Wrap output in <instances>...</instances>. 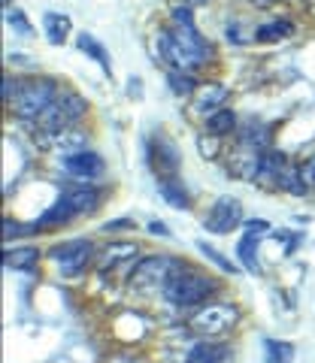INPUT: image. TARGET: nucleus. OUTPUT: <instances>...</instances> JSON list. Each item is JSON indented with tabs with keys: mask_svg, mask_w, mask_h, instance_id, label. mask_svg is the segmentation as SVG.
I'll return each instance as SVG.
<instances>
[{
	"mask_svg": "<svg viewBox=\"0 0 315 363\" xmlns=\"http://www.w3.org/2000/svg\"><path fill=\"white\" fill-rule=\"evenodd\" d=\"M55 100H58V82L55 79H37V82H25L18 88V94L9 100V112L16 118L37 121Z\"/></svg>",
	"mask_w": 315,
	"mask_h": 363,
	"instance_id": "3",
	"label": "nucleus"
},
{
	"mask_svg": "<svg viewBox=\"0 0 315 363\" xmlns=\"http://www.w3.org/2000/svg\"><path fill=\"white\" fill-rule=\"evenodd\" d=\"M206 130H209V136H228V133H233L236 130V116L231 109H219L216 116H209L206 118Z\"/></svg>",
	"mask_w": 315,
	"mask_h": 363,
	"instance_id": "24",
	"label": "nucleus"
},
{
	"mask_svg": "<svg viewBox=\"0 0 315 363\" xmlns=\"http://www.w3.org/2000/svg\"><path fill=\"white\" fill-rule=\"evenodd\" d=\"M300 176H303V182H306V188H315V155L300 164Z\"/></svg>",
	"mask_w": 315,
	"mask_h": 363,
	"instance_id": "32",
	"label": "nucleus"
},
{
	"mask_svg": "<svg viewBox=\"0 0 315 363\" xmlns=\"http://www.w3.org/2000/svg\"><path fill=\"white\" fill-rule=\"evenodd\" d=\"M133 227V218H116V221H106L104 230L106 233H121V230H131Z\"/></svg>",
	"mask_w": 315,
	"mask_h": 363,
	"instance_id": "33",
	"label": "nucleus"
},
{
	"mask_svg": "<svg viewBox=\"0 0 315 363\" xmlns=\"http://www.w3.org/2000/svg\"><path fill=\"white\" fill-rule=\"evenodd\" d=\"M197 248H200V252H204V255H206V257L212 260V264H219V267H221L224 272H236V267L231 264V260H228V257H224L221 252H216V248H212L209 242H197Z\"/></svg>",
	"mask_w": 315,
	"mask_h": 363,
	"instance_id": "29",
	"label": "nucleus"
},
{
	"mask_svg": "<svg viewBox=\"0 0 315 363\" xmlns=\"http://www.w3.org/2000/svg\"><path fill=\"white\" fill-rule=\"evenodd\" d=\"M28 233H37V227L18 224L13 218H4V240H16V236H28Z\"/></svg>",
	"mask_w": 315,
	"mask_h": 363,
	"instance_id": "28",
	"label": "nucleus"
},
{
	"mask_svg": "<svg viewBox=\"0 0 315 363\" xmlns=\"http://www.w3.org/2000/svg\"><path fill=\"white\" fill-rule=\"evenodd\" d=\"M64 169L70 176H76V179H85V182H92V179H100L104 176V169H106V164H104V157H100L97 152H76V155H67L64 157Z\"/></svg>",
	"mask_w": 315,
	"mask_h": 363,
	"instance_id": "12",
	"label": "nucleus"
},
{
	"mask_svg": "<svg viewBox=\"0 0 315 363\" xmlns=\"http://www.w3.org/2000/svg\"><path fill=\"white\" fill-rule=\"evenodd\" d=\"M228 85H221V82H204V85H197L194 91V116H216L219 109H224V100H228Z\"/></svg>",
	"mask_w": 315,
	"mask_h": 363,
	"instance_id": "11",
	"label": "nucleus"
},
{
	"mask_svg": "<svg viewBox=\"0 0 315 363\" xmlns=\"http://www.w3.org/2000/svg\"><path fill=\"white\" fill-rule=\"evenodd\" d=\"M125 264H140V245L137 242H112L97 257V269H118L125 272Z\"/></svg>",
	"mask_w": 315,
	"mask_h": 363,
	"instance_id": "10",
	"label": "nucleus"
},
{
	"mask_svg": "<svg viewBox=\"0 0 315 363\" xmlns=\"http://www.w3.org/2000/svg\"><path fill=\"white\" fill-rule=\"evenodd\" d=\"M267 363H291L294 360V345L282 342V339H264Z\"/></svg>",
	"mask_w": 315,
	"mask_h": 363,
	"instance_id": "25",
	"label": "nucleus"
},
{
	"mask_svg": "<svg viewBox=\"0 0 315 363\" xmlns=\"http://www.w3.org/2000/svg\"><path fill=\"white\" fill-rule=\"evenodd\" d=\"M261 157L264 152H258L252 149V145H236V149L228 155V169H231V176L236 179H243V182H255L258 173H261Z\"/></svg>",
	"mask_w": 315,
	"mask_h": 363,
	"instance_id": "9",
	"label": "nucleus"
},
{
	"mask_svg": "<svg viewBox=\"0 0 315 363\" xmlns=\"http://www.w3.org/2000/svg\"><path fill=\"white\" fill-rule=\"evenodd\" d=\"M236 321H240V309L233 303H209L194 312L191 330L204 339H219V336H228L236 327Z\"/></svg>",
	"mask_w": 315,
	"mask_h": 363,
	"instance_id": "5",
	"label": "nucleus"
},
{
	"mask_svg": "<svg viewBox=\"0 0 315 363\" xmlns=\"http://www.w3.org/2000/svg\"><path fill=\"white\" fill-rule=\"evenodd\" d=\"M258 233H243V240L236 242V257L249 272H258Z\"/></svg>",
	"mask_w": 315,
	"mask_h": 363,
	"instance_id": "22",
	"label": "nucleus"
},
{
	"mask_svg": "<svg viewBox=\"0 0 315 363\" xmlns=\"http://www.w3.org/2000/svg\"><path fill=\"white\" fill-rule=\"evenodd\" d=\"M255 6H270V4H276V0H252Z\"/></svg>",
	"mask_w": 315,
	"mask_h": 363,
	"instance_id": "36",
	"label": "nucleus"
},
{
	"mask_svg": "<svg viewBox=\"0 0 315 363\" xmlns=\"http://www.w3.org/2000/svg\"><path fill=\"white\" fill-rule=\"evenodd\" d=\"M37 260H40V252H37V248H31V245L4 252V267H9V269H31Z\"/></svg>",
	"mask_w": 315,
	"mask_h": 363,
	"instance_id": "23",
	"label": "nucleus"
},
{
	"mask_svg": "<svg viewBox=\"0 0 315 363\" xmlns=\"http://www.w3.org/2000/svg\"><path fill=\"white\" fill-rule=\"evenodd\" d=\"M76 49L85 52L88 58H94L100 67H104V73H112V64H109V52L104 49V43H97L92 33H76Z\"/></svg>",
	"mask_w": 315,
	"mask_h": 363,
	"instance_id": "19",
	"label": "nucleus"
},
{
	"mask_svg": "<svg viewBox=\"0 0 315 363\" xmlns=\"http://www.w3.org/2000/svg\"><path fill=\"white\" fill-rule=\"evenodd\" d=\"M294 33V25H291L288 18H273V21H267V25H261L255 30V40H261V43H276V40H285Z\"/></svg>",
	"mask_w": 315,
	"mask_h": 363,
	"instance_id": "21",
	"label": "nucleus"
},
{
	"mask_svg": "<svg viewBox=\"0 0 315 363\" xmlns=\"http://www.w3.org/2000/svg\"><path fill=\"white\" fill-rule=\"evenodd\" d=\"M6 21H9V28H16L21 37H33V28H31V21L21 16V13H6Z\"/></svg>",
	"mask_w": 315,
	"mask_h": 363,
	"instance_id": "30",
	"label": "nucleus"
},
{
	"mask_svg": "<svg viewBox=\"0 0 315 363\" xmlns=\"http://www.w3.org/2000/svg\"><path fill=\"white\" fill-rule=\"evenodd\" d=\"M194 6H188V4H179V6H170V21H173V28H197L194 25V13H191Z\"/></svg>",
	"mask_w": 315,
	"mask_h": 363,
	"instance_id": "27",
	"label": "nucleus"
},
{
	"mask_svg": "<svg viewBox=\"0 0 315 363\" xmlns=\"http://www.w3.org/2000/svg\"><path fill=\"white\" fill-rule=\"evenodd\" d=\"M185 363H231V348L212 342V339H204V342H197L188 351Z\"/></svg>",
	"mask_w": 315,
	"mask_h": 363,
	"instance_id": "15",
	"label": "nucleus"
},
{
	"mask_svg": "<svg viewBox=\"0 0 315 363\" xmlns=\"http://www.w3.org/2000/svg\"><path fill=\"white\" fill-rule=\"evenodd\" d=\"M43 28H46V40L52 45H64L67 37H70V30H73V21L64 13H46L43 16Z\"/></svg>",
	"mask_w": 315,
	"mask_h": 363,
	"instance_id": "16",
	"label": "nucleus"
},
{
	"mask_svg": "<svg viewBox=\"0 0 315 363\" xmlns=\"http://www.w3.org/2000/svg\"><path fill=\"white\" fill-rule=\"evenodd\" d=\"M158 49H161V58L170 64L173 70H182V73L194 70V64H191V58L185 55V49L176 43L173 30H161V33H158Z\"/></svg>",
	"mask_w": 315,
	"mask_h": 363,
	"instance_id": "13",
	"label": "nucleus"
},
{
	"mask_svg": "<svg viewBox=\"0 0 315 363\" xmlns=\"http://www.w3.org/2000/svg\"><path fill=\"white\" fill-rule=\"evenodd\" d=\"M49 257L61 267L64 279H73V276H79V272L88 267V260L94 257V242L92 240H67V242L52 245Z\"/></svg>",
	"mask_w": 315,
	"mask_h": 363,
	"instance_id": "7",
	"label": "nucleus"
},
{
	"mask_svg": "<svg viewBox=\"0 0 315 363\" xmlns=\"http://www.w3.org/2000/svg\"><path fill=\"white\" fill-rule=\"evenodd\" d=\"M85 112H88L85 100L79 94H73V91H64V94H58V100L37 118V124H40L43 133H61V130H70Z\"/></svg>",
	"mask_w": 315,
	"mask_h": 363,
	"instance_id": "6",
	"label": "nucleus"
},
{
	"mask_svg": "<svg viewBox=\"0 0 315 363\" xmlns=\"http://www.w3.org/2000/svg\"><path fill=\"white\" fill-rule=\"evenodd\" d=\"M185 4H188V6H204L206 0H185Z\"/></svg>",
	"mask_w": 315,
	"mask_h": 363,
	"instance_id": "37",
	"label": "nucleus"
},
{
	"mask_svg": "<svg viewBox=\"0 0 315 363\" xmlns=\"http://www.w3.org/2000/svg\"><path fill=\"white\" fill-rule=\"evenodd\" d=\"M240 224H243V203L236 197H228V194L212 203V209L206 212V218H204V227L209 233H216V236L231 233Z\"/></svg>",
	"mask_w": 315,
	"mask_h": 363,
	"instance_id": "8",
	"label": "nucleus"
},
{
	"mask_svg": "<svg viewBox=\"0 0 315 363\" xmlns=\"http://www.w3.org/2000/svg\"><path fill=\"white\" fill-rule=\"evenodd\" d=\"M167 82H170L173 94H191V91H197V79L191 73H182V70H173Z\"/></svg>",
	"mask_w": 315,
	"mask_h": 363,
	"instance_id": "26",
	"label": "nucleus"
},
{
	"mask_svg": "<svg viewBox=\"0 0 315 363\" xmlns=\"http://www.w3.org/2000/svg\"><path fill=\"white\" fill-rule=\"evenodd\" d=\"M100 206V191L92 185H64L58 200L52 203L37 218V233L46 230V227H64L70 224L73 218H82V215H92Z\"/></svg>",
	"mask_w": 315,
	"mask_h": 363,
	"instance_id": "1",
	"label": "nucleus"
},
{
	"mask_svg": "<svg viewBox=\"0 0 315 363\" xmlns=\"http://www.w3.org/2000/svg\"><path fill=\"white\" fill-rule=\"evenodd\" d=\"M25 85V82H18L16 76H4V82H0V94H4V100L9 104V100H13L16 94H18V88Z\"/></svg>",
	"mask_w": 315,
	"mask_h": 363,
	"instance_id": "31",
	"label": "nucleus"
},
{
	"mask_svg": "<svg viewBox=\"0 0 315 363\" xmlns=\"http://www.w3.org/2000/svg\"><path fill=\"white\" fill-rule=\"evenodd\" d=\"M152 164H155V169L161 176L176 173V169H179V149H176L170 140L158 136V140L152 143Z\"/></svg>",
	"mask_w": 315,
	"mask_h": 363,
	"instance_id": "14",
	"label": "nucleus"
},
{
	"mask_svg": "<svg viewBox=\"0 0 315 363\" xmlns=\"http://www.w3.org/2000/svg\"><path fill=\"white\" fill-rule=\"evenodd\" d=\"M288 161H285V155L282 152H264V157H261V173H258V185H273L276 188V182H279V173H282V167H285Z\"/></svg>",
	"mask_w": 315,
	"mask_h": 363,
	"instance_id": "18",
	"label": "nucleus"
},
{
	"mask_svg": "<svg viewBox=\"0 0 315 363\" xmlns=\"http://www.w3.org/2000/svg\"><path fill=\"white\" fill-rule=\"evenodd\" d=\"M276 188H279V191H285V194H294V197H303V194L309 191V188H306V182H303V176H300V167H294V164H285V167H282Z\"/></svg>",
	"mask_w": 315,
	"mask_h": 363,
	"instance_id": "20",
	"label": "nucleus"
},
{
	"mask_svg": "<svg viewBox=\"0 0 315 363\" xmlns=\"http://www.w3.org/2000/svg\"><path fill=\"white\" fill-rule=\"evenodd\" d=\"M219 281L206 276V272H197V269H182L164 285V297L167 303L179 306V309H188V306H197V303H206L212 294H216Z\"/></svg>",
	"mask_w": 315,
	"mask_h": 363,
	"instance_id": "2",
	"label": "nucleus"
},
{
	"mask_svg": "<svg viewBox=\"0 0 315 363\" xmlns=\"http://www.w3.org/2000/svg\"><path fill=\"white\" fill-rule=\"evenodd\" d=\"M149 233H155V236H167L170 230H167V227H164L161 221H149Z\"/></svg>",
	"mask_w": 315,
	"mask_h": 363,
	"instance_id": "35",
	"label": "nucleus"
},
{
	"mask_svg": "<svg viewBox=\"0 0 315 363\" xmlns=\"http://www.w3.org/2000/svg\"><path fill=\"white\" fill-rule=\"evenodd\" d=\"M185 264L179 257L170 255H149L145 260H140L131 272V285L137 291H155V288H164L176 272H182Z\"/></svg>",
	"mask_w": 315,
	"mask_h": 363,
	"instance_id": "4",
	"label": "nucleus"
},
{
	"mask_svg": "<svg viewBox=\"0 0 315 363\" xmlns=\"http://www.w3.org/2000/svg\"><path fill=\"white\" fill-rule=\"evenodd\" d=\"M158 191H161V197L170 203V206H176V209H191V194L182 188V182H179V179L161 176V179H158Z\"/></svg>",
	"mask_w": 315,
	"mask_h": 363,
	"instance_id": "17",
	"label": "nucleus"
},
{
	"mask_svg": "<svg viewBox=\"0 0 315 363\" xmlns=\"http://www.w3.org/2000/svg\"><path fill=\"white\" fill-rule=\"evenodd\" d=\"M273 227H270L267 221H261V218H249L245 221V233H258V236H264V233H270Z\"/></svg>",
	"mask_w": 315,
	"mask_h": 363,
	"instance_id": "34",
	"label": "nucleus"
}]
</instances>
